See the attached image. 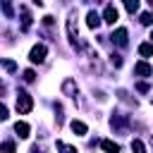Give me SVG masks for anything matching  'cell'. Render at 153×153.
<instances>
[{"mask_svg":"<svg viewBox=\"0 0 153 153\" xmlns=\"http://www.w3.org/2000/svg\"><path fill=\"white\" fill-rule=\"evenodd\" d=\"M124 7H127L129 14H134V12L139 10V0H124Z\"/></svg>","mask_w":153,"mask_h":153,"instance_id":"cell-14","label":"cell"},{"mask_svg":"<svg viewBox=\"0 0 153 153\" xmlns=\"http://www.w3.org/2000/svg\"><path fill=\"white\" fill-rule=\"evenodd\" d=\"M2 10H5V17H12V5H10V0H2Z\"/></svg>","mask_w":153,"mask_h":153,"instance_id":"cell-19","label":"cell"},{"mask_svg":"<svg viewBox=\"0 0 153 153\" xmlns=\"http://www.w3.org/2000/svg\"><path fill=\"white\" fill-rule=\"evenodd\" d=\"M110 62H112L115 67H122V57H120V55H110Z\"/></svg>","mask_w":153,"mask_h":153,"instance_id":"cell-21","label":"cell"},{"mask_svg":"<svg viewBox=\"0 0 153 153\" xmlns=\"http://www.w3.org/2000/svg\"><path fill=\"white\" fill-rule=\"evenodd\" d=\"M14 131L19 134V139H26L31 129H29V124H26V122H17V124H14Z\"/></svg>","mask_w":153,"mask_h":153,"instance_id":"cell-9","label":"cell"},{"mask_svg":"<svg viewBox=\"0 0 153 153\" xmlns=\"http://www.w3.org/2000/svg\"><path fill=\"white\" fill-rule=\"evenodd\" d=\"M33 5H38V7H43V0H33Z\"/></svg>","mask_w":153,"mask_h":153,"instance_id":"cell-25","label":"cell"},{"mask_svg":"<svg viewBox=\"0 0 153 153\" xmlns=\"http://www.w3.org/2000/svg\"><path fill=\"white\" fill-rule=\"evenodd\" d=\"M45 53H48V50H45V45H43V43H38V45H33V48H31L29 60H31L33 65H36V62H43V60H45Z\"/></svg>","mask_w":153,"mask_h":153,"instance_id":"cell-2","label":"cell"},{"mask_svg":"<svg viewBox=\"0 0 153 153\" xmlns=\"http://www.w3.org/2000/svg\"><path fill=\"white\" fill-rule=\"evenodd\" d=\"M148 5H151V7H153V0H148Z\"/></svg>","mask_w":153,"mask_h":153,"instance_id":"cell-26","label":"cell"},{"mask_svg":"<svg viewBox=\"0 0 153 153\" xmlns=\"http://www.w3.org/2000/svg\"><path fill=\"white\" fill-rule=\"evenodd\" d=\"M53 22H55V19H53L50 14H48V17H43V24H45V26H53Z\"/></svg>","mask_w":153,"mask_h":153,"instance_id":"cell-22","label":"cell"},{"mask_svg":"<svg viewBox=\"0 0 153 153\" xmlns=\"http://www.w3.org/2000/svg\"><path fill=\"white\" fill-rule=\"evenodd\" d=\"M2 153H14V143L12 141H5L2 143Z\"/></svg>","mask_w":153,"mask_h":153,"instance_id":"cell-20","label":"cell"},{"mask_svg":"<svg viewBox=\"0 0 153 153\" xmlns=\"http://www.w3.org/2000/svg\"><path fill=\"white\" fill-rule=\"evenodd\" d=\"M131 151H134V153H146V146H143V141L134 139V141H131Z\"/></svg>","mask_w":153,"mask_h":153,"instance_id":"cell-13","label":"cell"},{"mask_svg":"<svg viewBox=\"0 0 153 153\" xmlns=\"http://www.w3.org/2000/svg\"><path fill=\"white\" fill-rule=\"evenodd\" d=\"M151 38H153V33H151Z\"/></svg>","mask_w":153,"mask_h":153,"instance_id":"cell-27","label":"cell"},{"mask_svg":"<svg viewBox=\"0 0 153 153\" xmlns=\"http://www.w3.org/2000/svg\"><path fill=\"white\" fill-rule=\"evenodd\" d=\"M0 120H7V108H5V105L0 108Z\"/></svg>","mask_w":153,"mask_h":153,"instance_id":"cell-24","label":"cell"},{"mask_svg":"<svg viewBox=\"0 0 153 153\" xmlns=\"http://www.w3.org/2000/svg\"><path fill=\"white\" fill-rule=\"evenodd\" d=\"M134 74H139V76H151V74H153V67H151L148 62H136V65H134Z\"/></svg>","mask_w":153,"mask_h":153,"instance_id":"cell-4","label":"cell"},{"mask_svg":"<svg viewBox=\"0 0 153 153\" xmlns=\"http://www.w3.org/2000/svg\"><path fill=\"white\" fill-rule=\"evenodd\" d=\"M33 79H36V72H33V69H26V72H24V81H29V84H31Z\"/></svg>","mask_w":153,"mask_h":153,"instance_id":"cell-18","label":"cell"},{"mask_svg":"<svg viewBox=\"0 0 153 153\" xmlns=\"http://www.w3.org/2000/svg\"><path fill=\"white\" fill-rule=\"evenodd\" d=\"M57 151H62V153H76L74 146H67V143H62V141H57Z\"/></svg>","mask_w":153,"mask_h":153,"instance_id":"cell-15","label":"cell"},{"mask_svg":"<svg viewBox=\"0 0 153 153\" xmlns=\"http://www.w3.org/2000/svg\"><path fill=\"white\" fill-rule=\"evenodd\" d=\"M141 24L151 26V24H153V14H151V12H143V14H141Z\"/></svg>","mask_w":153,"mask_h":153,"instance_id":"cell-16","label":"cell"},{"mask_svg":"<svg viewBox=\"0 0 153 153\" xmlns=\"http://www.w3.org/2000/svg\"><path fill=\"white\" fill-rule=\"evenodd\" d=\"M110 38H112L117 45H127V29H115Z\"/></svg>","mask_w":153,"mask_h":153,"instance_id":"cell-5","label":"cell"},{"mask_svg":"<svg viewBox=\"0 0 153 153\" xmlns=\"http://www.w3.org/2000/svg\"><path fill=\"white\" fill-rule=\"evenodd\" d=\"M86 129H88V127H86L81 120H72V131H74V134L81 136V134H86Z\"/></svg>","mask_w":153,"mask_h":153,"instance_id":"cell-10","label":"cell"},{"mask_svg":"<svg viewBox=\"0 0 153 153\" xmlns=\"http://www.w3.org/2000/svg\"><path fill=\"white\" fill-rule=\"evenodd\" d=\"M139 55L151 57V55H153V43H141V45H139Z\"/></svg>","mask_w":153,"mask_h":153,"instance_id":"cell-11","label":"cell"},{"mask_svg":"<svg viewBox=\"0 0 153 153\" xmlns=\"http://www.w3.org/2000/svg\"><path fill=\"white\" fill-rule=\"evenodd\" d=\"M103 22H108V24H115V22H117V10H115L112 5L105 7V12H103Z\"/></svg>","mask_w":153,"mask_h":153,"instance_id":"cell-6","label":"cell"},{"mask_svg":"<svg viewBox=\"0 0 153 153\" xmlns=\"http://www.w3.org/2000/svg\"><path fill=\"white\" fill-rule=\"evenodd\" d=\"M62 91H65L67 96H74V93H76V86H74V81H72V79H67V81L62 84Z\"/></svg>","mask_w":153,"mask_h":153,"instance_id":"cell-12","label":"cell"},{"mask_svg":"<svg viewBox=\"0 0 153 153\" xmlns=\"http://www.w3.org/2000/svg\"><path fill=\"white\" fill-rule=\"evenodd\" d=\"M2 67H5L7 72H17V65H14L12 60H2Z\"/></svg>","mask_w":153,"mask_h":153,"instance_id":"cell-17","label":"cell"},{"mask_svg":"<svg viewBox=\"0 0 153 153\" xmlns=\"http://www.w3.org/2000/svg\"><path fill=\"white\" fill-rule=\"evenodd\" d=\"M86 24H88V29H98V26H100V17L91 10V12L86 14Z\"/></svg>","mask_w":153,"mask_h":153,"instance_id":"cell-7","label":"cell"},{"mask_svg":"<svg viewBox=\"0 0 153 153\" xmlns=\"http://www.w3.org/2000/svg\"><path fill=\"white\" fill-rule=\"evenodd\" d=\"M31 108H33L31 96H29L26 91H19V93H17V112H19V115H26V112H31Z\"/></svg>","mask_w":153,"mask_h":153,"instance_id":"cell-1","label":"cell"},{"mask_svg":"<svg viewBox=\"0 0 153 153\" xmlns=\"http://www.w3.org/2000/svg\"><path fill=\"white\" fill-rule=\"evenodd\" d=\"M67 33H69V41H76V33H79V26H76V14L72 12L69 19H67Z\"/></svg>","mask_w":153,"mask_h":153,"instance_id":"cell-3","label":"cell"},{"mask_svg":"<svg viewBox=\"0 0 153 153\" xmlns=\"http://www.w3.org/2000/svg\"><path fill=\"white\" fill-rule=\"evenodd\" d=\"M100 148H103L105 153H120V146H117L115 141H110V139H105V141H100Z\"/></svg>","mask_w":153,"mask_h":153,"instance_id":"cell-8","label":"cell"},{"mask_svg":"<svg viewBox=\"0 0 153 153\" xmlns=\"http://www.w3.org/2000/svg\"><path fill=\"white\" fill-rule=\"evenodd\" d=\"M136 88H139L141 93H146V91H148V84H136Z\"/></svg>","mask_w":153,"mask_h":153,"instance_id":"cell-23","label":"cell"}]
</instances>
